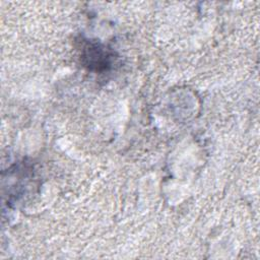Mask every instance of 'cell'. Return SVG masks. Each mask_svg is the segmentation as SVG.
<instances>
[{"label":"cell","instance_id":"cell-1","mask_svg":"<svg viewBox=\"0 0 260 260\" xmlns=\"http://www.w3.org/2000/svg\"><path fill=\"white\" fill-rule=\"evenodd\" d=\"M105 48L99 45H89L85 48V52L83 54V58H86V64L88 66H95L96 69H101V67H107L109 63V55L104 50Z\"/></svg>","mask_w":260,"mask_h":260}]
</instances>
